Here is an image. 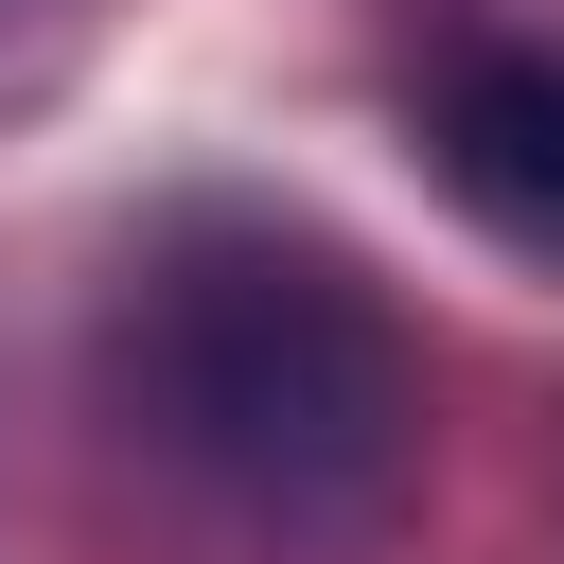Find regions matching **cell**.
Listing matches in <instances>:
<instances>
[{"label":"cell","mask_w":564,"mask_h":564,"mask_svg":"<svg viewBox=\"0 0 564 564\" xmlns=\"http://www.w3.org/2000/svg\"><path fill=\"white\" fill-rule=\"evenodd\" d=\"M423 176H441L494 247L564 264V53H529V35L441 53V70H423Z\"/></svg>","instance_id":"obj_2"},{"label":"cell","mask_w":564,"mask_h":564,"mask_svg":"<svg viewBox=\"0 0 564 564\" xmlns=\"http://www.w3.org/2000/svg\"><path fill=\"white\" fill-rule=\"evenodd\" d=\"M106 405L159 476H194L247 529H352L405 494V441H423L405 317L352 282V247L264 229V212H194L123 264Z\"/></svg>","instance_id":"obj_1"}]
</instances>
